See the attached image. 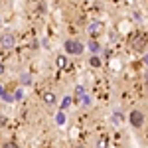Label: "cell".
<instances>
[{
	"mask_svg": "<svg viewBox=\"0 0 148 148\" xmlns=\"http://www.w3.org/2000/svg\"><path fill=\"white\" fill-rule=\"evenodd\" d=\"M144 121H146V116H144V113L140 109H132L130 114H128V123H130L132 128H142L144 126Z\"/></svg>",
	"mask_w": 148,
	"mask_h": 148,
	"instance_id": "cell-1",
	"label": "cell"
},
{
	"mask_svg": "<svg viewBox=\"0 0 148 148\" xmlns=\"http://www.w3.org/2000/svg\"><path fill=\"white\" fill-rule=\"evenodd\" d=\"M63 47H65V51H67L69 56H79V53H83V49H85V46L81 44L79 40H65Z\"/></svg>",
	"mask_w": 148,
	"mask_h": 148,
	"instance_id": "cell-2",
	"label": "cell"
},
{
	"mask_svg": "<svg viewBox=\"0 0 148 148\" xmlns=\"http://www.w3.org/2000/svg\"><path fill=\"white\" fill-rule=\"evenodd\" d=\"M0 46L6 47V49L16 46V36H14V32H4V34L0 36Z\"/></svg>",
	"mask_w": 148,
	"mask_h": 148,
	"instance_id": "cell-3",
	"label": "cell"
},
{
	"mask_svg": "<svg viewBox=\"0 0 148 148\" xmlns=\"http://www.w3.org/2000/svg\"><path fill=\"white\" fill-rule=\"evenodd\" d=\"M87 32H89V36H91L93 40H95V36H99V34L103 32V24L99 22V20H95V22H91V24H89Z\"/></svg>",
	"mask_w": 148,
	"mask_h": 148,
	"instance_id": "cell-4",
	"label": "cell"
},
{
	"mask_svg": "<svg viewBox=\"0 0 148 148\" xmlns=\"http://www.w3.org/2000/svg\"><path fill=\"white\" fill-rule=\"evenodd\" d=\"M132 47H134L136 51H144V49H146V36H144V34L136 36L134 42H132Z\"/></svg>",
	"mask_w": 148,
	"mask_h": 148,
	"instance_id": "cell-5",
	"label": "cell"
},
{
	"mask_svg": "<svg viewBox=\"0 0 148 148\" xmlns=\"http://www.w3.org/2000/svg\"><path fill=\"white\" fill-rule=\"evenodd\" d=\"M42 99H44V103H46L47 107H53V105L57 103V95H56L53 91H46V93H44V97H42Z\"/></svg>",
	"mask_w": 148,
	"mask_h": 148,
	"instance_id": "cell-6",
	"label": "cell"
},
{
	"mask_svg": "<svg viewBox=\"0 0 148 148\" xmlns=\"http://www.w3.org/2000/svg\"><path fill=\"white\" fill-rule=\"evenodd\" d=\"M87 49H89V51H91V56H97V53H99V51H101V44H99V42H97V40H89V44H87Z\"/></svg>",
	"mask_w": 148,
	"mask_h": 148,
	"instance_id": "cell-7",
	"label": "cell"
},
{
	"mask_svg": "<svg viewBox=\"0 0 148 148\" xmlns=\"http://www.w3.org/2000/svg\"><path fill=\"white\" fill-rule=\"evenodd\" d=\"M18 81H20V85H22V87H30V85H32V75H30L28 71H24V73H20Z\"/></svg>",
	"mask_w": 148,
	"mask_h": 148,
	"instance_id": "cell-8",
	"label": "cell"
},
{
	"mask_svg": "<svg viewBox=\"0 0 148 148\" xmlns=\"http://www.w3.org/2000/svg\"><path fill=\"white\" fill-rule=\"evenodd\" d=\"M111 123H113L114 126H121L123 123H125V114H121L119 111H114V113L111 114Z\"/></svg>",
	"mask_w": 148,
	"mask_h": 148,
	"instance_id": "cell-9",
	"label": "cell"
},
{
	"mask_svg": "<svg viewBox=\"0 0 148 148\" xmlns=\"http://www.w3.org/2000/svg\"><path fill=\"white\" fill-rule=\"evenodd\" d=\"M56 125L57 126H65V125H67V116H65L63 111H59V113L56 114Z\"/></svg>",
	"mask_w": 148,
	"mask_h": 148,
	"instance_id": "cell-10",
	"label": "cell"
},
{
	"mask_svg": "<svg viewBox=\"0 0 148 148\" xmlns=\"http://www.w3.org/2000/svg\"><path fill=\"white\" fill-rule=\"evenodd\" d=\"M89 65H91L93 69H99V67L103 65L101 57H99V56H91V59H89Z\"/></svg>",
	"mask_w": 148,
	"mask_h": 148,
	"instance_id": "cell-11",
	"label": "cell"
},
{
	"mask_svg": "<svg viewBox=\"0 0 148 148\" xmlns=\"http://www.w3.org/2000/svg\"><path fill=\"white\" fill-rule=\"evenodd\" d=\"M0 99H4V101H8V103L14 101V99H12V95L4 89V85H0Z\"/></svg>",
	"mask_w": 148,
	"mask_h": 148,
	"instance_id": "cell-12",
	"label": "cell"
},
{
	"mask_svg": "<svg viewBox=\"0 0 148 148\" xmlns=\"http://www.w3.org/2000/svg\"><path fill=\"white\" fill-rule=\"evenodd\" d=\"M71 103H73V97H69V95H65V97L61 99V111H65V109H69V107H71Z\"/></svg>",
	"mask_w": 148,
	"mask_h": 148,
	"instance_id": "cell-13",
	"label": "cell"
},
{
	"mask_svg": "<svg viewBox=\"0 0 148 148\" xmlns=\"http://www.w3.org/2000/svg\"><path fill=\"white\" fill-rule=\"evenodd\" d=\"M56 63H57V67H59V69H63L65 65H67V57H65V56H59Z\"/></svg>",
	"mask_w": 148,
	"mask_h": 148,
	"instance_id": "cell-14",
	"label": "cell"
},
{
	"mask_svg": "<svg viewBox=\"0 0 148 148\" xmlns=\"http://www.w3.org/2000/svg\"><path fill=\"white\" fill-rule=\"evenodd\" d=\"M83 95H85V87H83V85H77V87H75V97L81 99Z\"/></svg>",
	"mask_w": 148,
	"mask_h": 148,
	"instance_id": "cell-15",
	"label": "cell"
},
{
	"mask_svg": "<svg viewBox=\"0 0 148 148\" xmlns=\"http://www.w3.org/2000/svg\"><path fill=\"white\" fill-rule=\"evenodd\" d=\"M12 99H14V101H20V99H24V91H22V89H18V91L12 95Z\"/></svg>",
	"mask_w": 148,
	"mask_h": 148,
	"instance_id": "cell-16",
	"label": "cell"
},
{
	"mask_svg": "<svg viewBox=\"0 0 148 148\" xmlns=\"http://www.w3.org/2000/svg\"><path fill=\"white\" fill-rule=\"evenodd\" d=\"M99 148H107V140L105 138H99Z\"/></svg>",
	"mask_w": 148,
	"mask_h": 148,
	"instance_id": "cell-17",
	"label": "cell"
},
{
	"mask_svg": "<svg viewBox=\"0 0 148 148\" xmlns=\"http://www.w3.org/2000/svg\"><path fill=\"white\" fill-rule=\"evenodd\" d=\"M2 148H18V146H16L14 142H6V144H4V146H2Z\"/></svg>",
	"mask_w": 148,
	"mask_h": 148,
	"instance_id": "cell-18",
	"label": "cell"
},
{
	"mask_svg": "<svg viewBox=\"0 0 148 148\" xmlns=\"http://www.w3.org/2000/svg\"><path fill=\"white\" fill-rule=\"evenodd\" d=\"M2 125H6V116L0 113V126H2Z\"/></svg>",
	"mask_w": 148,
	"mask_h": 148,
	"instance_id": "cell-19",
	"label": "cell"
},
{
	"mask_svg": "<svg viewBox=\"0 0 148 148\" xmlns=\"http://www.w3.org/2000/svg\"><path fill=\"white\" fill-rule=\"evenodd\" d=\"M2 73H4V65L0 63V75H2Z\"/></svg>",
	"mask_w": 148,
	"mask_h": 148,
	"instance_id": "cell-20",
	"label": "cell"
},
{
	"mask_svg": "<svg viewBox=\"0 0 148 148\" xmlns=\"http://www.w3.org/2000/svg\"><path fill=\"white\" fill-rule=\"evenodd\" d=\"M75 148H87V146H83V144H79V146H75Z\"/></svg>",
	"mask_w": 148,
	"mask_h": 148,
	"instance_id": "cell-21",
	"label": "cell"
},
{
	"mask_svg": "<svg viewBox=\"0 0 148 148\" xmlns=\"http://www.w3.org/2000/svg\"><path fill=\"white\" fill-rule=\"evenodd\" d=\"M0 22H2V20H0Z\"/></svg>",
	"mask_w": 148,
	"mask_h": 148,
	"instance_id": "cell-22",
	"label": "cell"
}]
</instances>
